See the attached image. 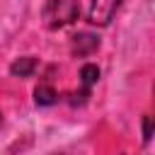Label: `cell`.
Here are the masks:
<instances>
[{"mask_svg":"<svg viewBox=\"0 0 155 155\" xmlns=\"http://www.w3.org/2000/svg\"><path fill=\"white\" fill-rule=\"evenodd\" d=\"M78 15H80L78 0H48L44 5V22L48 29H61L73 24Z\"/></svg>","mask_w":155,"mask_h":155,"instance_id":"6da1fadb","label":"cell"},{"mask_svg":"<svg viewBox=\"0 0 155 155\" xmlns=\"http://www.w3.org/2000/svg\"><path fill=\"white\" fill-rule=\"evenodd\" d=\"M119 5H121V0H92L87 17H90L92 24L104 27V24H109V19H111L114 12L119 10Z\"/></svg>","mask_w":155,"mask_h":155,"instance_id":"7a4b0ae2","label":"cell"},{"mask_svg":"<svg viewBox=\"0 0 155 155\" xmlns=\"http://www.w3.org/2000/svg\"><path fill=\"white\" fill-rule=\"evenodd\" d=\"M97 46H99L97 36H92V34H80V36H75V41H73V53L87 56V53H92Z\"/></svg>","mask_w":155,"mask_h":155,"instance_id":"3957f363","label":"cell"},{"mask_svg":"<svg viewBox=\"0 0 155 155\" xmlns=\"http://www.w3.org/2000/svg\"><path fill=\"white\" fill-rule=\"evenodd\" d=\"M34 70H36V58H31V56H24V58H19L10 65V73L17 75V78H29Z\"/></svg>","mask_w":155,"mask_h":155,"instance_id":"277c9868","label":"cell"},{"mask_svg":"<svg viewBox=\"0 0 155 155\" xmlns=\"http://www.w3.org/2000/svg\"><path fill=\"white\" fill-rule=\"evenodd\" d=\"M34 99H36V104H41V107H48V104L56 102V92H53V87H48V85H39V87L34 90Z\"/></svg>","mask_w":155,"mask_h":155,"instance_id":"5b68a950","label":"cell"},{"mask_svg":"<svg viewBox=\"0 0 155 155\" xmlns=\"http://www.w3.org/2000/svg\"><path fill=\"white\" fill-rule=\"evenodd\" d=\"M80 78H82V85H85V90H87L92 82H97V78H99V68L92 65V63H87V65H82Z\"/></svg>","mask_w":155,"mask_h":155,"instance_id":"8992f818","label":"cell"},{"mask_svg":"<svg viewBox=\"0 0 155 155\" xmlns=\"http://www.w3.org/2000/svg\"><path fill=\"white\" fill-rule=\"evenodd\" d=\"M148 138H150V116L143 119V140H148Z\"/></svg>","mask_w":155,"mask_h":155,"instance_id":"52a82bcc","label":"cell"}]
</instances>
